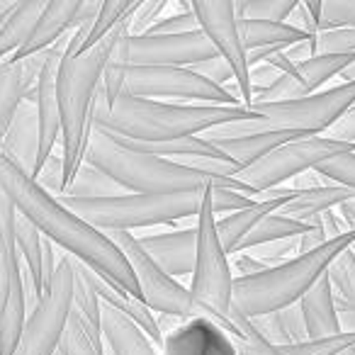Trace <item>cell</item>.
<instances>
[{
    "label": "cell",
    "instance_id": "cell-31",
    "mask_svg": "<svg viewBox=\"0 0 355 355\" xmlns=\"http://www.w3.org/2000/svg\"><path fill=\"white\" fill-rule=\"evenodd\" d=\"M15 246L22 266L35 282V290L44 297V236L22 214H15Z\"/></svg>",
    "mask_w": 355,
    "mask_h": 355
},
{
    "label": "cell",
    "instance_id": "cell-9",
    "mask_svg": "<svg viewBox=\"0 0 355 355\" xmlns=\"http://www.w3.org/2000/svg\"><path fill=\"white\" fill-rule=\"evenodd\" d=\"M355 105V83H340L290 103H256V122L227 124L205 139H232L253 132H304L311 137L326 134Z\"/></svg>",
    "mask_w": 355,
    "mask_h": 355
},
{
    "label": "cell",
    "instance_id": "cell-60",
    "mask_svg": "<svg viewBox=\"0 0 355 355\" xmlns=\"http://www.w3.org/2000/svg\"><path fill=\"white\" fill-rule=\"evenodd\" d=\"M353 107H355V105H353Z\"/></svg>",
    "mask_w": 355,
    "mask_h": 355
},
{
    "label": "cell",
    "instance_id": "cell-54",
    "mask_svg": "<svg viewBox=\"0 0 355 355\" xmlns=\"http://www.w3.org/2000/svg\"><path fill=\"white\" fill-rule=\"evenodd\" d=\"M338 217H340V222L345 224V229L348 232H355V200H348V202H343V205H338Z\"/></svg>",
    "mask_w": 355,
    "mask_h": 355
},
{
    "label": "cell",
    "instance_id": "cell-25",
    "mask_svg": "<svg viewBox=\"0 0 355 355\" xmlns=\"http://www.w3.org/2000/svg\"><path fill=\"white\" fill-rule=\"evenodd\" d=\"M100 331L110 355H158V348L112 306L103 304Z\"/></svg>",
    "mask_w": 355,
    "mask_h": 355
},
{
    "label": "cell",
    "instance_id": "cell-57",
    "mask_svg": "<svg viewBox=\"0 0 355 355\" xmlns=\"http://www.w3.org/2000/svg\"><path fill=\"white\" fill-rule=\"evenodd\" d=\"M345 355H355V348H350V350H348V353H345Z\"/></svg>",
    "mask_w": 355,
    "mask_h": 355
},
{
    "label": "cell",
    "instance_id": "cell-43",
    "mask_svg": "<svg viewBox=\"0 0 355 355\" xmlns=\"http://www.w3.org/2000/svg\"><path fill=\"white\" fill-rule=\"evenodd\" d=\"M198 17L193 15V10L183 12H171V15H163L148 27L144 35H188V32H198Z\"/></svg>",
    "mask_w": 355,
    "mask_h": 355
},
{
    "label": "cell",
    "instance_id": "cell-41",
    "mask_svg": "<svg viewBox=\"0 0 355 355\" xmlns=\"http://www.w3.org/2000/svg\"><path fill=\"white\" fill-rule=\"evenodd\" d=\"M324 32L355 30V0H324Z\"/></svg>",
    "mask_w": 355,
    "mask_h": 355
},
{
    "label": "cell",
    "instance_id": "cell-27",
    "mask_svg": "<svg viewBox=\"0 0 355 355\" xmlns=\"http://www.w3.org/2000/svg\"><path fill=\"white\" fill-rule=\"evenodd\" d=\"M348 200H355L353 190L338 188V185H324V188L297 193V198L292 200V202H287L277 214L290 217V219L302 222V224H319L321 214L331 212V209H336L338 205L348 202Z\"/></svg>",
    "mask_w": 355,
    "mask_h": 355
},
{
    "label": "cell",
    "instance_id": "cell-47",
    "mask_svg": "<svg viewBox=\"0 0 355 355\" xmlns=\"http://www.w3.org/2000/svg\"><path fill=\"white\" fill-rule=\"evenodd\" d=\"M193 71L198 76H202V78H207L209 83L219 85V88H227V85L234 80L232 69H229V64L222 59V56H214V59L202 61V64L193 66Z\"/></svg>",
    "mask_w": 355,
    "mask_h": 355
},
{
    "label": "cell",
    "instance_id": "cell-34",
    "mask_svg": "<svg viewBox=\"0 0 355 355\" xmlns=\"http://www.w3.org/2000/svg\"><path fill=\"white\" fill-rule=\"evenodd\" d=\"M114 195H124L119 185H114L107 175L90 166H80L71 185L61 198H83V200H98V198H114Z\"/></svg>",
    "mask_w": 355,
    "mask_h": 355
},
{
    "label": "cell",
    "instance_id": "cell-24",
    "mask_svg": "<svg viewBox=\"0 0 355 355\" xmlns=\"http://www.w3.org/2000/svg\"><path fill=\"white\" fill-rule=\"evenodd\" d=\"M90 280H93V287L95 292H98L100 302L107 306H112L114 311H119V314L124 316V319H129L134 326H137L139 331H141L144 336H146L148 340H151L153 345H161V331H158V319L156 314H153L151 309H148L146 304H144L141 300H137V297L127 295V292H122L119 287L110 285V282H105L103 277H98L93 270H90Z\"/></svg>",
    "mask_w": 355,
    "mask_h": 355
},
{
    "label": "cell",
    "instance_id": "cell-21",
    "mask_svg": "<svg viewBox=\"0 0 355 355\" xmlns=\"http://www.w3.org/2000/svg\"><path fill=\"white\" fill-rule=\"evenodd\" d=\"M297 193H300V190L290 188L282 198L253 200L248 207H243V209H239V212H232L224 219H219L217 222V236H219V241H222L224 253H227V256H234L236 248H239V243H241L243 239H246L248 234H251L253 229L263 222V219L270 217V214H275V212H280L287 202H292V200L297 198Z\"/></svg>",
    "mask_w": 355,
    "mask_h": 355
},
{
    "label": "cell",
    "instance_id": "cell-17",
    "mask_svg": "<svg viewBox=\"0 0 355 355\" xmlns=\"http://www.w3.org/2000/svg\"><path fill=\"white\" fill-rule=\"evenodd\" d=\"M139 243L148 253V258L166 275H171L173 280L183 275H193L195 243H198L195 227L173 229V232H163V234H146V236L139 239Z\"/></svg>",
    "mask_w": 355,
    "mask_h": 355
},
{
    "label": "cell",
    "instance_id": "cell-49",
    "mask_svg": "<svg viewBox=\"0 0 355 355\" xmlns=\"http://www.w3.org/2000/svg\"><path fill=\"white\" fill-rule=\"evenodd\" d=\"M232 272L234 277H253V275H261V272L268 270V266L263 261H258L251 251H243V253H234L232 261Z\"/></svg>",
    "mask_w": 355,
    "mask_h": 355
},
{
    "label": "cell",
    "instance_id": "cell-8",
    "mask_svg": "<svg viewBox=\"0 0 355 355\" xmlns=\"http://www.w3.org/2000/svg\"><path fill=\"white\" fill-rule=\"evenodd\" d=\"M103 98L112 105L119 95L144 100H183L193 105H222V107H236L239 103L234 95L224 88L209 83L207 78L198 76L193 69H168V66H124L110 59L103 73Z\"/></svg>",
    "mask_w": 355,
    "mask_h": 355
},
{
    "label": "cell",
    "instance_id": "cell-20",
    "mask_svg": "<svg viewBox=\"0 0 355 355\" xmlns=\"http://www.w3.org/2000/svg\"><path fill=\"white\" fill-rule=\"evenodd\" d=\"M78 10H80V0H51V3H46L40 20H37L35 30L30 32V37H27V42L22 44V49L15 51L10 59L22 61V59H30V56L51 49L61 37L71 32V25H73Z\"/></svg>",
    "mask_w": 355,
    "mask_h": 355
},
{
    "label": "cell",
    "instance_id": "cell-39",
    "mask_svg": "<svg viewBox=\"0 0 355 355\" xmlns=\"http://www.w3.org/2000/svg\"><path fill=\"white\" fill-rule=\"evenodd\" d=\"M277 321V331H280V348L285 345H297L302 340H306V326L302 319L300 304L285 306L280 311H272Z\"/></svg>",
    "mask_w": 355,
    "mask_h": 355
},
{
    "label": "cell",
    "instance_id": "cell-23",
    "mask_svg": "<svg viewBox=\"0 0 355 355\" xmlns=\"http://www.w3.org/2000/svg\"><path fill=\"white\" fill-rule=\"evenodd\" d=\"M297 304H300L302 319H304L306 326V340L340 334V326L334 309V295H331V285L326 272L304 292V297Z\"/></svg>",
    "mask_w": 355,
    "mask_h": 355
},
{
    "label": "cell",
    "instance_id": "cell-46",
    "mask_svg": "<svg viewBox=\"0 0 355 355\" xmlns=\"http://www.w3.org/2000/svg\"><path fill=\"white\" fill-rule=\"evenodd\" d=\"M253 256L258 261H263L268 268H275L280 263H287L292 258H297V239H285V241H275V243H266V246L253 248Z\"/></svg>",
    "mask_w": 355,
    "mask_h": 355
},
{
    "label": "cell",
    "instance_id": "cell-6",
    "mask_svg": "<svg viewBox=\"0 0 355 355\" xmlns=\"http://www.w3.org/2000/svg\"><path fill=\"white\" fill-rule=\"evenodd\" d=\"M212 188L202 190V202L195 217V268L190 280V295L200 304L207 319L219 324L232 338H258L251 321L243 319L232 304L234 272L229 256L217 236V217L212 209Z\"/></svg>",
    "mask_w": 355,
    "mask_h": 355
},
{
    "label": "cell",
    "instance_id": "cell-18",
    "mask_svg": "<svg viewBox=\"0 0 355 355\" xmlns=\"http://www.w3.org/2000/svg\"><path fill=\"white\" fill-rule=\"evenodd\" d=\"M0 153L12 161L22 173L35 180L37 161H40V122H37V107L22 100L20 107L12 114L6 137L0 141Z\"/></svg>",
    "mask_w": 355,
    "mask_h": 355
},
{
    "label": "cell",
    "instance_id": "cell-7",
    "mask_svg": "<svg viewBox=\"0 0 355 355\" xmlns=\"http://www.w3.org/2000/svg\"><path fill=\"white\" fill-rule=\"evenodd\" d=\"M66 209L88 222L98 232H132V229L158 227L183 219H195L202 202L200 193H175V195H114V198H56Z\"/></svg>",
    "mask_w": 355,
    "mask_h": 355
},
{
    "label": "cell",
    "instance_id": "cell-53",
    "mask_svg": "<svg viewBox=\"0 0 355 355\" xmlns=\"http://www.w3.org/2000/svg\"><path fill=\"white\" fill-rule=\"evenodd\" d=\"M321 229H324V234H326V239H338V236H343V234H348V229H345V224L340 222V217L338 214L331 209V212H324L321 214Z\"/></svg>",
    "mask_w": 355,
    "mask_h": 355
},
{
    "label": "cell",
    "instance_id": "cell-29",
    "mask_svg": "<svg viewBox=\"0 0 355 355\" xmlns=\"http://www.w3.org/2000/svg\"><path fill=\"white\" fill-rule=\"evenodd\" d=\"M46 3L30 0V3H12V8L0 17V61L8 54H15L22 49L30 32L35 30L42 10Z\"/></svg>",
    "mask_w": 355,
    "mask_h": 355
},
{
    "label": "cell",
    "instance_id": "cell-50",
    "mask_svg": "<svg viewBox=\"0 0 355 355\" xmlns=\"http://www.w3.org/2000/svg\"><path fill=\"white\" fill-rule=\"evenodd\" d=\"M321 137H329V139H334V141L355 146V107H350L348 112H345L343 117H340L338 122L329 129V132L321 134Z\"/></svg>",
    "mask_w": 355,
    "mask_h": 355
},
{
    "label": "cell",
    "instance_id": "cell-13",
    "mask_svg": "<svg viewBox=\"0 0 355 355\" xmlns=\"http://www.w3.org/2000/svg\"><path fill=\"white\" fill-rule=\"evenodd\" d=\"M15 207L0 193V355H12L27 321L22 261L15 246Z\"/></svg>",
    "mask_w": 355,
    "mask_h": 355
},
{
    "label": "cell",
    "instance_id": "cell-44",
    "mask_svg": "<svg viewBox=\"0 0 355 355\" xmlns=\"http://www.w3.org/2000/svg\"><path fill=\"white\" fill-rule=\"evenodd\" d=\"M166 10H168V0H139L137 10L129 17V35L132 37L144 35L158 17H163Z\"/></svg>",
    "mask_w": 355,
    "mask_h": 355
},
{
    "label": "cell",
    "instance_id": "cell-40",
    "mask_svg": "<svg viewBox=\"0 0 355 355\" xmlns=\"http://www.w3.org/2000/svg\"><path fill=\"white\" fill-rule=\"evenodd\" d=\"M321 178H326L331 185L338 188H348L355 193V153H345V156L331 158V161L321 163L316 168Z\"/></svg>",
    "mask_w": 355,
    "mask_h": 355
},
{
    "label": "cell",
    "instance_id": "cell-42",
    "mask_svg": "<svg viewBox=\"0 0 355 355\" xmlns=\"http://www.w3.org/2000/svg\"><path fill=\"white\" fill-rule=\"evenodd\" d=\"M35 183L40 185L44 193H49L51 198H61V195H64L66 183H64V158H61V151L51 153V156L46 158L44 166L37 173Z\"/></svg>",
    "mask_w": 355,
    "mask_h": 355
},
{
    "label": "cell",
    "instance_id": "cell-33",
    "mask_svg": "<svg viewBox=\"0 0 355 355\" xmlns=\"http://www.w3.org/2000/svg\"><path fill=\"white\" fill-rule=\"evenodd\" d=\"M314 224H302V222H295L290 217H282V214H270L266 217L241 243H239L236 253H243V251H253L258 246H266V243H275V241H285V239H297L302 236L304 232Z\"/></svg>",
    "mask_w": 355,
    "mask_h": 355
},
{
    "label": "cell",
    "instance_id": "cell-2",
    "mask_svg": "<svg viewBox=\"0 0 355 355\" xmlns=\"http://www.w3.org/2000/svg\"><path fill=\"white\" fill-rule=\"evenodd\" d=\"M239 122H256V112L243 105L222 107V105L163 103V100H144L129 95H119L112 105H107L103 90L95 95L93 114H90L93 129L134 144H161L198 137Z\"/></svg>",
    "mask_w": 355,
    "mask_h": 355
},
{
    "label": "cell",
    "instance_id": "cell-4",
    "mask_svg": "<svg viewBox=\"0 0 355 355\" xmlns=\"http://www.w3.org/2000/svg\"><path fill=\"white\" fill-rule=\"evenodd\" d=\"M132 17V15H129ZM129 17L122 20L100 44L83 54L69 56L59 64V78H56V95H59V119H61V158H64V183L66 188L76 178L78 168L83 166L85 146H88L90 114H93L95 95L103 83L105 66H107L117 40L129 32ZM66 193V190H64Z\"/></svg>",
    "mask_w": 355,
    "mask_h": 355
},
{
    "label": "cell",
    "instance_id": "cell-28",
    "mask_svg": "<svg viewBox=\"0 0 355 355\" xmlns=\"http://www.w3.org/2000/svg\"><path fill=\"white\" fill-rule=\"evenodd\" d=\"M239 32L246 51L256 49H290L302 42L316 40V37L304 35L297 27L287 22H263V20H239Z\"/></svg>",
    "mask_w": 355,
    "mask_h": 355
},
{
    "label": "cell",
    "instance_id": "cell-36",
    "mask_svg": "<svg viewBox=\"0 0 355 355\" xmlns=\"http://www.w3.org/2000/svg\"><path fill=\"white\" fill-rule=\"evenodd\" d=\"M295 6L297 0H246V3H234V10L239 20L287 22Z\"/></svg>",
    "mask_w": 355,
    "mask_h": 355
},
{
    "label": "cell",
    "instance_id": "cell-30",
    "mask_svg": "<svg viewBox=\"0 0 355 355\" xmlns=\"http://www.w3.org/2000/svg\"><path fill=\"white\" fill-rule=\"evenodd\" d=\"M355 61V54H316L314 59H306L295 64L292 78L300 83L306 95L319 93L334 76H340Z\"/></svg>",
    "mask_w": 355,
    "mask_h": 355
},
{
    "label": "cell",
    "instance_id": "cell-3",
    "mask_svg": "<svg viewBox=\"0 0 355 355\" xmlns=\"http://www.w3.org/2000/svg\"><path fill=\"white\" fill-rule=\"evenodd\" d=\"M83 163L107 175L114 185H119L124 193L132 195H175L214 188L236 190V193L256 200V193L243 183H239L236 178L217 180V178H209L175 161L141 151L132 141H124V139H117L107 132H100V129L90 132Z\"/></svg>",
    "mask_w": 355,
    "mask_h": 355
},
{
    "label": "cell",
    "instance_id": "cell-14",
    "mask_svg": "<svg viewBox=\"0 0 355 355\" xmlns=\"http://www.w3.org/2000/svg\"><path fill=\"white\" fill-rule=\"evenodd\" d=\"M217 51L202 35V30L188 35H137L124 32L117 40L110 59L124 66H168V69H193Z\"/></svg>",
    "mask_w": 355,
    "mask_h": 355
},
{
    "label": "cell",
    "instance_id": "cell-22",
    "mask_svg": "<svg viewBox=\"0 0 355 355\" xmlns=\"http://www.w3.org/2000/svg\"><path fill=\"white\" fill-rule=\"evenodd\" d=\"M311 134L304 132H253L243 134V137H232V139H207L212 141L219 151L227 158H232L234 163H239L243 168L253 166L261 158H266L268 153H272L275 148H280L282 144L295 141V139H304Z\"/></svg>",
    "mask_w": 355,
    "mask_h": 355
},
{
    "label": "cell",
    "instance_id": "cell-51",
    "mask_svg": "<svg viewBox=\"0 0 355 355\" xmlns=\"http://www.w3.org/2000/svg\"><path fill=\"white\" fill-rule=\"evenodd\" d=\"M326 241H329V239H326L324 229H321V222L314 224L309 232H304L302 236H297V256H304V253L316 251V248L324 246Z\"/></svg>",
    "mask_w": 355,
    "mask_h": 355
},
{
    "label": "cell",
    "instance_id": "cell-55",
    "mask_svg": "<svg viewBox=\"0 0 355 355\" xmlns=\"http://www.w3.org/2000/svg\"><path fill=\"white\" fill-rule=\"evenodd\" d=\"M340 78H343V83H355V61L340 73Z\"/></svg>",
    "mask_w": 355,
    "mask_h": 355
},
{
    "label": "cell",
    "instance_id": "cell-15",
    "mask_svg": "<svg viewBox=\"0 0 355 355\" xmlns=\"http://www.w3.org/2000/svg\"><path fill=\"white\" fill-rule=\"evenodd\" d=\"M190 10L198 17V27L214 46L217 56H222L234 73V83L239 90V100L243 107L253 103L251 90V69H248V51L243 49L241 32H239V17L234 3H190Z\"/></svg>",
    "mask_w": 355,
    "mask_h": 355
},
{
    "label": "cell",
    "instance_id": "cell-12",
    "mask_svg": "<svg viewBox=\"0 0 355 355\" xmlns=\"http://www.w3.org/2000/svg\"><path fill=\"white\" fill-rule=\"evenodd\" d=\"M71 295H73V258L61 253L54 277L46 285L44 297L37 309L27 314L12 355H54L59 348V338L69 321Z\"/></svg>",
    "mask_w": 355,
    "mask_h": 355
},
{
    "label": "cell",
    "instance_id": "cell-38",
    "mask_svg": "<svg viewBox=\"0 0 355 355\" xmlns=\"http://www.w3.org/2000/svg\"><path fill=\"white\" fill-rule=\"evenodd\" d=\"M59 350L61 355H103L93 345V340L88 338V334L83 331V326L76 321V316L69 311V321L64 326V334L59 338Z\"/></svg>",
    "mask_w": 355,
    "mask_h": 355
},
{
    "label": "cell",
    "instance_id": "cell-59",
    "mask_svg": "<svg viewBox=\"0 0 355 355\" xmlns=\"http://www.w3.org/2000/svg\"><path fill=\"white\" fill-rule=\"evenodd\" d=\"M105 355H110V353H107V350H105Z\"/></svg>",
    "mask_w": 355,
    "mask_h": 355
},
{
    "label": "cell",
    "instance_id": "cell-5",
    "mask_svg": "<svg viewBox=\"0 0 355 355\" xmlns=\"http://www.w3.org/2000/svg\"><path fill=\"white\" fill-rule=\"evenodd\" d=\"M355 246V232L331 239L316 251L297 256L253 277H234L232 304L243 319H256L292 306L304 297V292L329 270V266L343 251Z\"/></svg>",
    "mask_w": 355,
    "mask_h": 355
},
{
    "label": "cell",
    "instance_id": "cell-37",
    "mask_svg": "<svg viewBox=\"0 0 355 355\" xmlns=\"http://www.w3.org/2000/svg\"><path fill=\"white\" fill-rule=\"evenodd\" d=\"M350 348H355V331H340L336 336L316 340H302L297 345H285L277 348L282 355H343Z\"/></svg>",
    "mask_w": 355,
    "mask_h": 355
},
{
    "label": "cell",
    "instance_id": "cell-45",
    "mask_svg": "<svg viewBox=\"0 0 355 355\" xmlns=\"http://www.w3.org/2000/svg\"><path fill=\"white\" fill-rule=\"evenodd\" d=\"M316 49L319 54H355V30L321 32Z\"/></svg>",
    "mask_w": 355,
    "mask_h": 355
},
{
    "label": "cell",
    "instance_id": "cell-1",
    "mask_svg": "<svg viewBox=\"0 0 355 355\" xmlns=\"http://www.w3.org/2000/svg\"><path fill=\"white\" fill-rule=\"evenodd\" d=\"M0 193L10 200L17 214L35 224L37 232L46 241L64 248L66 256L83 263L105 282L141 300L132 268L124 261L119 248L110 241L107 234L98 232L88 222L76 217L71 209H66L59 200L44 193L27 173H22L3 153H0Z\"/></svg>",
    "mask_w": 355,
    "mask_h": 355
},
{
    "label": "cell",
    "instance_id": "cell-10",
    "mask_svg": "<svg viewBox=\"0 0 355 355\" xmlns=\"http://www.w3.org/2000/svg\"><path fill=\"white\" fill-rule=\"evenodd\" d=\"M345 153H355V146L334 141L329 137L295 139V141L282 144L280 148L268 153L266 158H261L253 166L243 168L236 175V180L251 188L258 200V195L282 188L287 180H295L297 175L306 171H316L321 163L345 156Z\"/></svg>",
    "mask_w": 355,
    "mask_h": 355
},
{
    "label": "cell",
    "instance_id": "cell-52",
    "mask_svg": "<svg viewBox=\"0 0 355 355\" xmlns=\"http://www.w3.org/2000/svg\"><path fill=\"white\" fill-rule=\"evenodd\" d=\"M234 345H236L239 355H282L280 350L263 343L261 338H234Z\"/></svg>",
    "mask_w": 355,
    "mask_h": 355
},
{
    "label": "cell",
    "instance_id": "cell-32",
    "mask_svg": "<svg viewBox=\"0 0 355 355\" xmlns=\"http://www.w3.org/2000/svg\"><path fill=\"white\" fill-rule=\"evenodd\" d=\"M71 311L78 316L80 321L90 326L95 334L100 331V314H103V302H100L98 292L90 280V270L73 258V295H71Z\"/></svg>",
    "mask_w": 355,
    "mask_h": 355
},
{
    "label": "cell",
    "instance_id": "cell-48",
    "mask_svg": "<svg viewBox=\"0 0 355 355\" xmlns=\"http://www.w3.org/2000/svg\"><path fill=\"white\" fill-rule=\"evenodd\" d=\"M212 209H214V217L224 212H239V209L248 207L253 202L251 198H246L243 193H236V190H214L212 188Z\"/></svg>",
    "mask_w": 355,
    "mask_h": 355
},
{
    "label": "cell",
    "instance_id": "cell-35",
    "mask_svg": "<svg viewBox=\"0 0 355 355\" xmlns=\"http://www.w3.org/2000/svg\"><path fill=\"white\" fill-rule=\"evenodd\" d=\"M137 10V3H127V0H112V3H100V10H98V17L93 22V30H90L88 40H85V46L83 51L93 49L95 44L105 40L114 27L119 25L122 20H127L132 12Z\"/></svg>",
    "mask_w": 355,
    "mask_h": 355
},
{
    "label": "cell",
    "instance_id": "cell-19",
    "mask_svg": "<svg viewBox=\"0 0 355 355\" xmlns=\"http://www.w3.org/2000/svg\"><path fill=\"white\" fill-rule=\"evenodd\" d=\"M44 61H46V51L22 61H12V59L0 61V141L6 137L8 127H10L15 110L20 107L25 95L35 88Z\"/></svg>",
    "mask_w": 355,
    "mask_h": 355
},
{
    "label": "cell",
    "instance_id": "cell-11",
    "mask_svg": "<svg viewBox=\"0 0 355 355\" xmlns=\"http://www.w3.org/2000/svg\"><path fill=\"white\" fill-rule=\"evenodd\" d=\"M110 241L119 248L124 261L129 263L134 272V280L139 285V295L141 302L161 316H173V319H195V316H205L200 304L193 300L190 290L173 280L171 275L161 270L156 263L148 258V253L141 248L139 239L129 232H110Z\"/></svg>",
    "mask_w": 355,
    "mask_h": 355
},
{
    "label": "cell",
    "instance_id": "cell-61",
    "mask_svg": "<svg viewBox=\"0 0 355 355\" xmlns=\"http://www.w3.org/2000/svg\"><path fill=\"white\" fill-rule=\"evenodd\" d=\"M343 355H345V353H343Z\"/></svg>",
    "mask_w": 355,
    "mask_h": 355
},
{
    "label": "cell",
    "instance_id": "cell-16",
    "mask_svg": "<svg viewBox=\"0 0 355 355\" xmlns=\"http://www.w3.org/2000/svg\"><path fill=\"white\" fill-rule=\"evenodd\" d=\"M158 355H239L234 338L207 316L195 319H158Z\"/></svg>",
    "mask_w": 355,
    "mask_h": 355
},
{
    "label": "cell",
    "instance_id": "cell-58",
    "mask_svg": "<svg viewBox=\"0 0 355 355\" xmlns=\"http://www.w3.org/2000/svg\"><path fill=\"white\" fill-rule=\"evenodd\" d=\"M54 355H61V353H59V350H56V353H54Z\"/></svg>",
    "mask_w": 355,
    "mask_h": 355
},
{
    "label": "cell",
    "instance_id": "cell-26",
    "mask_svg": "<svg viewBox=\"0 0 355 355\" xmlns=\"http://www.w3.org/2000/svg\"><path fill=\"white\" fill-rule=\"evenodd\" d=\"M340 331H355V246L343 251L326 270Z\"/></svg>",
    "mask_w": 355,
    "mask_h": 355
},
{
    "label": "cell",
    "instance_id": "cell-56",
    "mask_svg": "<svg viewBox=\"0 0 355 355\" xmlns=\"http://www.w3.org/2000/svg\"><path fill=\"white\" fill-rule=\"evenodd\" d=\"M10 8H12V3H6V0H0V17L6 15V12L10 10Z\"/></svg>",
    "mask_w": 355,
    "mask_h": 355
}]
</instances>
